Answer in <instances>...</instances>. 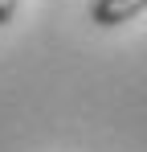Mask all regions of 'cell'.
<instances>
[{
  "instance_id": "cell-1",
  "label": "cell",
  "mask_w": 147,
  "mask_h": 152,
  "mask_svg": "<svg viewBox=\"0 0 147 152\" xmlns=\"http://www.w3.org/2000/svg\"><path fill=\"white\" fill-rule=\"evenodd\" d=\"M139 12H147V0H90V8H86V17L98 29H119L135 21Z\"/></svg>"
},
{
  "instance_id": "cell-2",
  "label": "cell",
  "mask_w": 147,
  "mask_h": 152,
  "mask_svg": "<svg viewBox=\"0 0 147 152\" xmlns=\"http://www.w3.org/2000/svg\"><path fill=\"white\" fill-rule=\"evenodd\" d=\"M17 8H21V0H0V29H4V25H12Z\"/></svg>"
}]
</instances>
